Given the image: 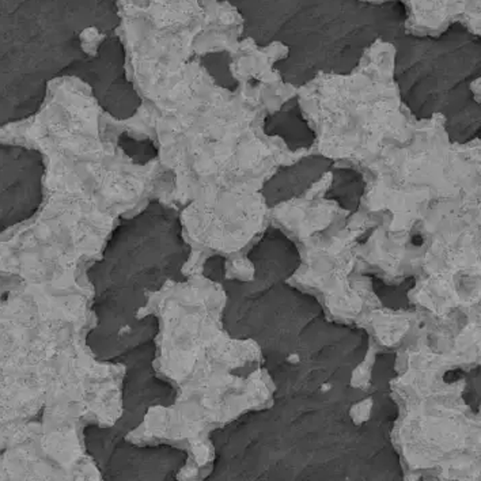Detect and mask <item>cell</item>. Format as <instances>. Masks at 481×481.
<instances>
[{
	"mask_svg": "<svg viewBox=\"0 0 481 481\" xmlns=\"http://www.w3.org/2000/svg\"><path fill=\"white\" fill-rule=\"evenodd\" d=\"M94 294L29 283L0 295V468L11 478L102 480L85 431L120 421L127 367L88 344Z\"/></svg>",
	"mask_w": 481,
	"mask_h": 481,
	"instance_id": "obj_1",
	"label": "cell"
},
{
	"mask_svg": "<svg viewBox=\"0 0 481 481\" xmlns=\"http://www.w3.org/2000/svg\"><path fill=\"white\" fill-rule=\"evenodd\" d=\"M88 85L54 79L40 111L0 125V145L40 151L44 203L28 222L0 234V275L56 290L91 284L121 218L155 196L158 163L132 162L106 131Z\"/></svg>",
	"mask_w": 481,
	"mask_h": 481,
	"instance_id": "obj_2",
	"label": "cell"
},
{
	"mask_svg": "<svg viewBox=\"0 0 481 481\" xmlns=\"http://www.w3.org/2000/svg\"><path fill=\"white\" fill-rule=\"evenodd\" d=\"M288 361H290V363H298V361H300V357H298L297 354L290 355V357H288Z\"/></svg>",
	"mask_w": 481,
	"mask_h": 481,
	"instance_id": "obj_3",
	"label": "cell"
},
{
	"mask_svg": "<svg viewBox=\"0 0 481 481\" xmlns=\"http://www.w3.org/2000/svg\"><path fill=\"white\" fill-rule=\"evenodd\" d=\"M331 388H332V385H329V384H324V385H323V388H321V389H323V391H329V389H331Z\"/></svg>",
	"mask_w": 481,
	"mask_h": 481,
	"instance_id": "obj_4",
	"label": "cell"
}]
</instances>
